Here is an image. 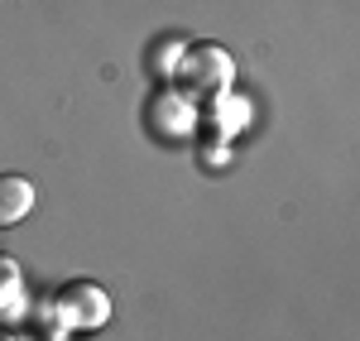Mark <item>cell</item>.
<instances>
[{"label":"cell","instance_id":"obj_5","mask_svg":"<svg viewBox=\"0 0 360 341\" xmlns=\"http://www.w3.org/2000/svg\"><path fill=\"white\" fill-rule=\"evenodd\" d=\"M20 288H25V279H20V264L0 255V317H15V313H20V298H25Z\"/></svg>","mask_w":360,"mask_h":341},{"label":"cell","instance_id":"obj_3","mask_svg":"<svg viewBox=\"0 0 360 341\" xmlns=\"http://www.w3.org/2000/svg\"><path fill=\"white\" fill-rule=\"evenodd\" d=\"M144 120H149V130H154L159 140H183V135H193L197 111H193V101H188L183 91H159V96L149 101Z\"/></svg>","mask_w":360,"mask_h":341},{"label":"cell","instance_id":"obj_6","mask_svg":"<svg viewBox=\"0 0 360 341\" xmlns=\"http://www.w3.org/2000/svg\"><path fill=\"white\" fill-rule=\"evenodd\" d=\"M0 341H20V337H15V332H5V327H0Z\"/></svg>","mask_w":360,"mask_h":341},{"label":"cell","instance_id":"obj_4","mask_svg":"<svg viewBox=\"0 0 360 341\" xmlns=\"http://www.w3.org/2000/svg\"><path fill=\"white\" fill-rule=\"evenodd\" d=\"M34 212V183L20 173H0V226H15Z\"/></svg>","mask_w":360,"mask_h":341},{"label":"cell","instance_id":"obj_1","mask_svg":"<svg viewBox=\"0 0 360 341\" xmlns=\"http://www.w3.org/2000/svg\"><path fill=\"white\" fill-rule=\"evenodd\" d=\"M178 77L188 86V96H221L236 77V63L221 44H193V49H183Z\"/></svg>","mask_w":360,"mask_h":341},{"label":"cell","instance_id":"obj_2","mask_svg":"<svg viewBox=\"0 0 360 341\" xmlns=\"http://www.w3.org/2000/svg\"><path fill=\"white\" fill-rule=\"evenodd\" d=\"M49 313L63 322V332H96V327L111 322V298L96 284H68L49 303Z\"/></svg>","mask_w":360,"mask_h":341}]
</instances>
